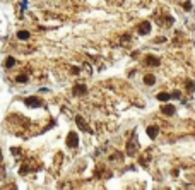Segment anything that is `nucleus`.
Wrapping results in <instances>:
<instances>
[{
    "label": "nucleus",
    "mask_w": 195,
    "mask_h": 190,
    "mask_svg": "<svg viewBox=\"0 0 195 190\" xmlns=\"http://www.w3.org/2000/svg\"><path fill=\"white\" fill-rule=\"evenodd\" d=\"M137 146H139V142L135 141V132H134V134H132V139L127 142V154H128V156H134L135 151H137Z\"/></svg>",
    "instance_id": "obj_1"
},
{
    "label": "nucleus",
    "mask_w": 195,
    "mask_h": 190,
    "mask_svg": "<svg viewBox=\"0 0 195 190\" xmlns=\"http://www.w3.org/2000/svg\"><path fill=\"white\" fill-rule=\"evenodd\" d=\"M24 103H26L27 106H31V108H41V106H43V101H41L39 98H36V96H29V98H26Z\"/></svg>",
    "instance_id": "obj_2"
},
{
    "label": "nucleus",
    "mask_w": 195,
    "mask_h": 190,
    "mask_svg": "<svg viewBox=\"0 0 195 190\" xmlns=\"http://www.w3.org/2000/svg\"><path fill=\"white\" fill-rule=\"evenodd\" d=\"M67 146H69V147H72V149L79 146V137H77V134H75V132H70V134L67 135Z\"/></svg>",
    "instance_id": "obj_3"
},
{
    "label": "nucleus",
    "mask_w": 195,
    "mask_h": 190,
    "mask_svg": "<svg viewBox=\"0 0 195 190\" xmlns=\"http://www.w3.org/2000/svg\"><path fill=\"white\" fill-rule=\"evenodd\" d=\"M137 31H139V34H149V33H151V22H149V21L140 22V24L137 26Z\"/></svg>",
    "instance_id": "obj_4"
},
{
    "label": "nucleus",
    "mask_w": 195,
    "mask_h": 190,
    "mask_svg": "<svg viewBox=\"0 0 195 190\" xmlns=\"http://www.w3.org/2000/svg\"><path fill=\"white\" fill-rule=\"evenodd\" d=\"M72 93H74V96H84V94L87 93V87H86L84 84H77V86H74Z\"/></svg>",
    "instance_id": "obj_5"
},
{
    "label": "nucleus",
    "mask_w": 195,
    "mask_h": 190,
    "mask_svg": "<svg viewBox=\"0 0 195 190\" xmlns=\"http://www.w3.org/2000/svg\"><path fill=\"white\" fill-rule=\"evenodd\" d=\"M161 111H163L166 117H173V115L176 113V108H175L173 105H164V106L161 108Z\"/></svg>",
    "instance_id": "obj_6"
},
{
    "label": "nucleus",
    "mask_w": 195,
    "mask_h": 190,
    "mask_svg": "<svg viewBox=\"0 0 195 190\" xmlns=\"http://www.w3.org/2000/svg\"><path fill=\"white\" fill-rule=\"evenodd\" d=\"M158 134H159V127H158V125H149V127H147V135H149L151 139H156Z\"/></svg>",
    "instance_id": "obj_7"
},
{
    "label": "nucleus",
    "mask_w": 195,
    "mask_h": 190,
    "mask_svg": "<svg viewBox=\"0 0 195 190\" xmlns=\"http://www.w3.org/2000/svg\"><path fill=\"white\" fill-rule=\"evenodd\" d=\"M146 63L158 67V65H159V58H156V57H152V55H147V57H146Z\"/></svg>",
    "instance_id": "obj_8"
},
{
    "label": "nucleus",
    "mask_w": 195,
    "mask_h": 190,
    "mask_svg": "<svg viewBox=\"0 0 195 190\" xmlns=\"http://www.w3.org/2000/svg\"><path fill=\"white\" fill-rule=\"evenodd\" d=\"M75 122H77V125L81 127V130H86V132H91V129H89V127H87V123H86V122L82 120V117H77V118H75Z\"/></svg>",
    "instance_id": "obj_9"
},
{
    "label": "nucleus",
    "mask_w": 195,
    "mask_h": 190,
    "mask_svg": "<svg viewBox=\"0 0 195 190\" xmlns=\"http://www.w3.org/2000/svg\"><path fill=\"white\" fill-rule=\"evenodd\" d=\"M156 82V77L152 75V74H146L144 75V84H147V86H152Z\"/></svg>",
    "instance_id": "obj_10"
},
{
    "label": "nucleus",
    "mask_w": 195,
    "mask_h": 190,
    "mask_svg": "<svg viewBox=\"0 0 195 190\" xmlns=\"http://www.w3.org/2000/svg\"><path fill=\"white\" fill-rule=\"evenodd\" d=\"M17 38H19V39H22V41L29 39V31H19V33H17Z\"/></svg>",
    "instance_id": "obj_11"
},
{
    "label": "nucleus",
    "mask_w": 195,
    "mask_h": 190,
    "mask_svg": "<svg viewBox=\"0 0 195 190\" xmlns=\"http://www.w3.org/2000/svg\"><path fill=\"white\" fill-rule=\"evenodd\" d=\"M15 65V58L14 57H7V60H5V67L7 69H12Z\"/></svg>",
    "instance_id": "obj_12"
},
{
    "label": "nucleus",
    "mask_w": 195,
    "mask_h": 190,
    "mask_svg": "<svg viewBox=\"0 0 195 190\" xmlns=\"http://www.w3.org/2000/svg\"><path fill=\"white\" fill-rule=\"evenodd\" d=\"M158 99H159V101H170V99H171V94H168V93H159V94H158Z\"/></svg>",
    "instance_id": "obj_13"
},
{
    "label": "nucleus",
    "mask_w": 195,
    "mask_h": 190,
    "mask_svg": "<svg viewBox=\"0 0 195 190\" xmlns=\"http://www.w3.org/2000/svg\"><path fill=\"white\" fill-rule=\"evenodd\" d=\"M15 82H27V75H26V74L17 75V77H15Z\"/></svg>",
    "instance_id": "obj_14"
},
{
    "label": "nucleus",
    "mask_w": 195,
    "mask_h": 190,
    "mask_svg": "<svg viewBox=\"0 0 195 190\" xmlns=\"http://www.w3.org/2000/svg\"><path fill=\"white\" fill-rule=\"evenodd\" d=\"M187 89H188V91H190V93H192V91H194V82H192V81H190V79H187Z\"/></svg>",
    "instance_id": "obj_15"
},
{
    "label": "nucleus",
    "mask_w": 195,
    "mask_h": 190,
    "mask_svg": "<svg viewBox=\"0 0 195 190\" xmlns=\"http://www.w3.org/2000/svg\"><path fill=\"white\" fill-rule=\"evenodd\" d=\"M183 9H185V10H190V9H192V3H190V2H185V3H183Z\"/></svg>",
    "instance_id": "obj_16"
},
{
    "label": "nucleus",
    "mask_w": 195,
    "mask_h": 190,
    "mask_svg": "<svg viewBox=\"0 0 195 190\" xmlns=\"http://www.w3.org/2000/svg\"><path fill=\"white\" fill-rule=\"evenodd\" d=\"M171 98H182V93H180V91H175V93L171 94Z\"/></svg>",
    "instance_id": "obj_17"
}]
</instances>
